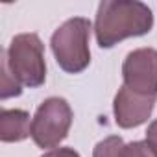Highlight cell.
Masks as SVG:
<instances>
[{"mask_svg": "<svg viewBox=\"0 0 157 157\" xmlns=\"http://www.w3.org/2000/svg\"><path fill=\"white\" fill-rule=\"evenodd\" d=\"M153 28V13L139 0H102L94 19V37L100 48H113L124 39L142 37Z\"/></svg>", "mask_w": 157, "mask_h": 157, "instance_id": "1", "label": "cell"}, {"mask_svg": "<svg viewBox=\"0 0 157 157\" xmlns=\"http://www.w3.org/2000/svg\"><path fill=\"white\" fill-rule=\"evenodd\" d=\"M93 22L85 17H74L65 21L50 39V48L56 63L68 74H80L91 63V39Z\"/></svg>", "mask_w": 157, "mask_h": 157, "instance_id": "2", "label": "cell"}, {"mask_svg": "<svg viewBox=\"0 0 157 157\" xmlns=\"http://www.w3.org/2000/svg\"><path fill=\"white\" fill-rule=\"evenodd\" d=\"M11 76L21 87L37 89L46 82L44 44L37 33H19L11 39L8 50H2Z\"/></svg>", "mask_w": 157, "mask_h": 157, "instance_id": "3", "label": "cell"}, {"mask_svg": "<svg viewBox=\"0 0 157 157\" xmlns=\"http://www.w3.org/2000/svg\"><path fill=\"white\" fill-rule=\"evenodd\" d=\"M72 107L61 96L46 98L35 111L32 118V139L39 148L59 146L70 131L72 126Z\"/></svg>", "mask_w": 157, "mask_h": 157, "instance_id": "4", "label": "cell"}, {"mask_svg": "<svg viewBox=\"0 0 157 157\" xmlns=\"http://www.w3.org/2000/svg\"><path fill=\"white\" fill-rule=\"evenodd\" d=\"M122 80L128 89L157 98V50L144 46L129 52L122 63Z\"/></svg>", "mask_w": 157, "mask_h": 157, "instance_id": "5", "label": "cell"}, {"mask_svg": "<svg viewBox=\"0 0 157 157\" xmlns=\"http://www.w3.org/2000/svg\"><path fill=\"white\" fill-rule=\"evenodd\" d=\"M155 104V96H146L122 85L113 100V115L117 126L122 129H133L142 126L151 117Z\"/></svg>", "mask_w": 157, "mask_h": 157, "instance_id": "6", "label": "cell"}, {"mask_svg": "<svg viewBox=\"0 0 157 157\" xmlns=\"http://www.w3.org/2000/svg\"><path fill=\"white\" fill-rule=\"evenodd\" d=\"M32 137L30 113L24 109H2L0 111V140L21 142Z\"/></svg>", "mask_w": 157, "mask_h": 157, "instance_id": "7", "label": "cell"}, {"mask_svg": "<svg viewBox=\"0 0 157 157\" xmlns=\"http://www.w3.org/2000/svg\"><path fill=\"white\" fill-rule=\"evenodd\" d=\"M124 148V140L118 135H109L104 140L96 142L93 148V157H120Z\"/></svg>", "mask_w": 157, "mask_h": 157, "instance_id": "8", "label": "cell"}, {"mask_svg": "<svg viewBox=\"0 0 157 157\" xmlns=\"http://www.w3.org/2000/svg\"><path fill=\"white\" fill-rule=\"evenodd\" d=\"M0 67H2V85H0V98L8 100L11 96H21L22 94V87L15 82V78L11 76L6 61H0Z\"/></svg>", "mask_w": 157, "mask_h": 157, "instance_id": "9", "label": "cell"}, {"mask_svg": "<svg viewBox=\"0 0 157 157\" xmlns=\"http://www.w3.org/2000/svg\"><path fill=\"white\" fill-rule=\"evenodd\" d=\"M120 157H157L153 150L148 146L146 140H133L129 144H124Z\"/></svg>", "mask_w": 157, "mask_h": 157, "instance_id": "10", "label": "cell"}, {"mask_svg": "<svg viewBox=\"0 0 157 157\" xmlns=\"http://www.w3.org/2000/svg\"><path fill=\"white\" fill-rule=\"evenodd\" d=\"M41 157H82L80 153H78L74 148L70 146H65V148H54L46 153H43Z\"/></svg>", "mask_w": 157, "mask_h": 157, "instance_id": "11", "label": "cell"}, {"mask_svg": "<svg viewBox=\"0 0 157 157\" xmlns=\"http://www.w3.org/2000/svg\"><path fill=\"white\" fill-rule=\"evenodd\" d=\"M146 142L153 150V153L157 155V118L151 120L150 126H148V129H146Z\"/></svg>", "mask_w": 157, "mask_h": 157, "instance_id": "12", "label": "cell"}]
</instances>
